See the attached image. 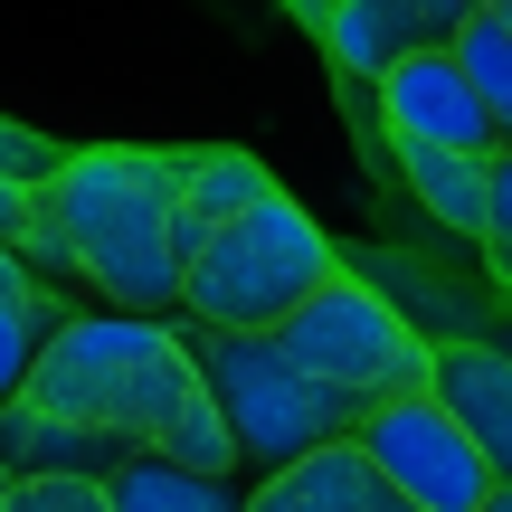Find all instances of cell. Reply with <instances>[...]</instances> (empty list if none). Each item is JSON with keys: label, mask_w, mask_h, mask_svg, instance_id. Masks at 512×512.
<instances>
[{"label": "cell", "mask_w": 512, "mask_h": 512, "mask_svg": "<svg viewBox=\"0 0 512 512\" xmlns=\"http://www.w3.org/2000/svg\"><path fill=\"white\" fill-rule=\"evenodd\" d=\"M105 503L114 512H238L247 484L238 475H181V465H162V456H133L124 475L105 484Z\"/></svg>", "instance_id": "9a60e30c"}, {"label": "cell", "mask_w": 512, "mask_h": 512, "mask_svg": "<svg viewBox=\"0 0 512 512\" xmlns=\"http://www.w3.org/2000/svg\"><path fill=\"white\" fill-rule=\"evenodd\" d=\"M181 351H190V370H200L209 408H219V427H228L238 475H275V465L351 437V408L332 399V389H313L266 332H200V323H181Z\"/></svg>", "instance_id": "277c9868"}, {"label": "cell", "mask_w": 512, "mask_h": 512, "mask_svg": "<svg viewBox=\"0 0 512 512\" xmlns=\"http://www.w3.org/2000/svg\"><path fill=\"white\" fill-rule=\"evenodd\" d=\"M19 408L67 418V427H95V437L152 456V446L200 408V370H190V351H181V323L67 313V323L38 342L29 380H19Z\"/></svg>", "instance_id": "7a4b0ae2"}, {"label": "cell", "mask_w": 512, "mask_h": 512, "mask_svg": "<svg viewBox=\"0 0 512 512\" xmlns=\"http://www.w3.org/2000/svg\"><path fill=\"white\" fill-rule=\"evenodd\" d=\"M67 323V313L48 304V294H29V304H0V408L19 399V380H29V361H38V342Z\"/></svg>", "instance_id": "2e32d148"}, {"label": "cell", "mask_w": 512, "mask_h": 512, "mask_svg": "<svg viewBox=\"0 0 512 512\" xmlns=\"http://www.w3.org/2000/svg\"><path fill=\"white\" fill-rule=\"evenodd\" d=\"M427 408L494 475L512 465V361H503V342H427Z\"/></svg>", "instance_id": "ba28073f"}, {"label": "cell", "mask_w": 512, "mask_h": 512, "mask_svg": "<svg viewBox=\"0 0 512 512\" xmlns=\"http://www.w3.org/2000/svg\"><path fill=\"white\" fill-rule=\"evenodd\" d=\"M133 465V446L95 437V427L38 418V408H0V475H76V484H114Z\"/></svg>", "instance_id": "8fae6325"}, {"label": "cell", "mask_w": 512, "mask_h": 512, "mask_svg": "<svg viewBox=\"0 0 512 512\" xmlns=\"http://www.w3.org/2000/svg\"><path fill=\"white\" fill-rule=\"evenodd\" d=\"M0 512H114V503H105V484H76V475H10Z\"/></svg>", "instance_id": "e0dca14e"}, {"label": "cell", "mask_w": 512, "mask_h": 512, "mask_svg": "<svg viewBox=\"0 0 512 512\" xmlns=\"http://www.w3.org/2000/svg\"><path fill=\"white\" fill-rule=\"evenodd\" d=\"M266 342L285 351L313 389H332L351 418L399 408V399H427V332L408 323L380 285H361V275H332L323 294H304Z\"/></svg>", "instance_id": "5b68a950"}, {"label": "cell", "mask_w": 512, "mask_h": 512, "mask_svg": "<svg viewBox=\"0 0 512 512\" xmlns=\"http://www.w3.org/2000/svg\"><path fill=\"white\" fill-rule=\"evenodd\" d=\"M57 162H67V152H57L38 124H10V114H0V181H10V190H38Z\"/></svg>", "instance_id": "ac0fdd59"}, {"label": "cell", "mask_w": 512, "mask_h": 512, "mask_svg": "<svg viewBox=\"0 0 512 512\" xmlns=\"http://www.w3.org/2000/svg\"><path fill=\"white\" fill-rule=\"evenodd\" d=\"M304 19L323 29V48L342 57L351 76H370V86H380L399 57L446 48V29H456L446 0H342V10H304Z\"/></svg>", "instance_id": "30bf717a"}, {"label": "cell", "mask_w": 512, "mask_h": 512, "mask_svg": "<svg viewBox=\"0 0 512 512\" xmlns=\"http://www.w3.org/2000/svg\"><path fill=\"white\" fill-rule=\"evenodd\" d=\"M399 171H408V190H418L456 238H475V247H494V256L512 247V162H503V152L465 162V152H418V143H399Z\"/></svg>", "instance_id": "9c48e42d"}, {"label": "cell", "mask_w": 512, "mask_h": 512, "mask_svg": "<svg viewBox=\"0 0 512 512\" xmlns=\"http://www.w3.org/2000/svg\"><path fill=\"white\" fill-rule=\"evenodd\" d=\"M0 484H10V475H0Z\"/></svg>", "instance_id": "7402d4cb"}, {"label": "cell", "mask_w": 512, "mask_h": 512, "mask_svg": "<svg viewBox=\"0 0 512 512\" xmlns=\"http://www.w3.org/2000/svg\"><path fill=\"white\" fill-rule=\"evenodd\" d=\"M171 171H181V266H190V247L209 238V228H228L238 209L266 200V162L238 143H209V152H171Z\"/></svg>", "instance_id": "4fadbf2b"}, {"label": "cell", "mask_w": 512, "mask_h": 512, "mask_svg": "<svg viewBox=\"0 0 512 512\" xmlns=\"http://www.w3.org/2000/svg\"><path fill=\"white\" fill-rule=\"evenodd\" d=\"M351 456H361L370 475H380V494L408 503V512H484V503L503 494V475L427 399H399V408L351 418Z\"/></svg>", "instance_id": "8992f818"}, {"label": "cell", "mask_w": 512, "mask_h": 512, "mask_svg": "<svg viewBox=\"0 0 512 512\" xmlns=\"http://www.w3.org/2000/svg\"><path fill=\"white\" fill-rule=\"evenodd\" d=\"M380 124H389V143H418V152H465V162L503 152V124L465 95L446 48H418V57H399L380 76Z\"/></svg>", "instance_id": "52a82bcc"}, {"label": "cell", "mask_w": 512, "mask_h": 512, "mask_svg": "<svg viewBox=\"0 0 512 512\" xmlns=\"http://www.w3.org/2000/svg\"><path fill=\"white\" fill-rule=\"evenodd\" d=\"M380 512H408V503H380Z\"/></svg>", "instance_id": "44dd1931"}, {"label": "cell", "mask_w": 512, "mask_h": 512, "mask_svg": "<svg viewBox=\"0 0 512 512\" xmlns=\"http://www.w3.org/2000/svg\"><path fill=\"white\" fill-rule=\"evenodd\" d=\"M446 67L465 76V95H475L494 124H512V10H503V0H465V10H456Z\"/></svg>", "instance_id": "5bb4252c"}, {"label": "cell", "mask_w": 512, "mask_h": 512, "mask_svg": "<svg viewBox=\"0 0 512 512\" xmlns=\"http://www.w3.org/2000/svg\"><path fill=\"white\" fill-rule=\"evenodd\" d=\"M29 294H38V285H29V266H19V256L0 247V304H29Z\"/></svg>", "instance_id": "ffe728a7"}, {"label": "cell", "mask_w": 512, "mask_h": 512, "mask_svg": "<svg viewBox=\"0 0 512 512\" xmlns=\"http://www.w3.org/2000/svg\"><path fill=\"white\" fill-rule=\"evenodd\" d=\"M29 228H38V190H10V181H0V247H29Z\"/></svg>", "instance_id": "d6986e66"}, {"label": "cell", "mask_w": 512, "mask_h": 512, "mask_svg": "<svg viewBox=\"0 0 512 512\" xmlns=\"http://www.w3.org/2000/svg\"><path fill=\"white\" fill-rule=\"evenodd\" d=\"M380 503H389L380 475H370V465L351 456V437H342V446H313V456L256 475L238 512H380Z\"/></svg>", "instance_id": "7c38bea8"}, {"label": "cell", "mask_w": 512, "mask_h": 512, "mask_svg": "<svg viewBox=\"0 0 512 512\" xmlns=\"http://www.w3.org/2000/svg\"><path fill=\"white\" fill-rule=\"evenodd\" d=\"M19 266L76 275L105 313L171 323L181 313V171L143 143H86L38 181V228Z\"/></svg>", "instance_id": "6da1fadb"}, {"label": "cell", "mask_w": 512, "mask_h": 512, "mask_svg": "<svg viewBox=\"0 0 512 512\" xmlns=\"http://www.w3.org/2000/svg\"><path fill=\"white\" fill-rule=\"evenodd\" d=\"M342 275L332 238L313 228L304 200L266 190L256 209H238L228 228H209L181 266V313L200 332H275L304 294H323Z\"/></svg>", "instance_id": "3957f363"}]
</instances>
